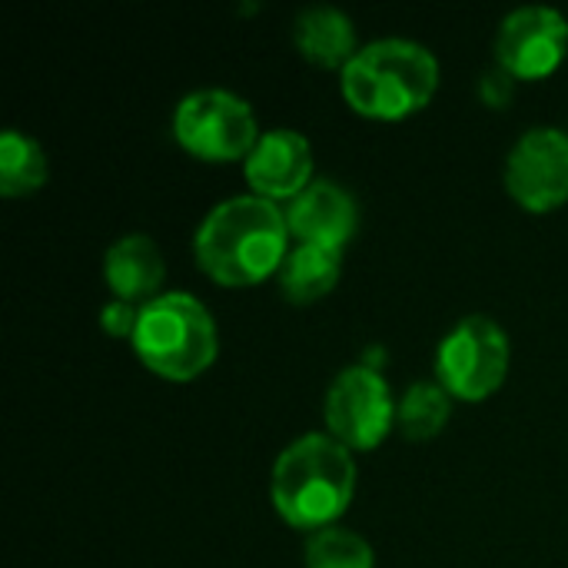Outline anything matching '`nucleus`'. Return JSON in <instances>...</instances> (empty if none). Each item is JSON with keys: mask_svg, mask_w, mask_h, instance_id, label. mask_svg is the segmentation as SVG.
<instances>
[{"mask_svg": "<svg viewBox=\"0 0 568 568\" xmlns=\"http://www.w3.org/2000/svg\"><path fill=\"white\" fill-rule=\"evenodd\" d=\"M290 253V223L286 210L263 196H230L216 203L196 236L193 256L196 266L220 286H256L266 276L280 273Z\"/></svg>", "mask_w": 568, "mask_h": 568, "instance_id": "f257e3e1", "label": "nucleus"}, {"mask_svg": "<svg viewBox=\"0 0 568 568\" xmlns=\"http://www.w3.org/2000/svg\"><path fill=\"white\" fill-rule=\"evenodd\" d=\"M356 496V459L329 433H306L293 439L270 476V499L280 519L300 532L336 526Z\"/></svg>", "mask_w": 568, "mask_h": 568, "instance_id": "f03ea898", "label": "nucleus"}, {"mask_svg": "<svg viewBox=\"0 0 568 568\" xmlns=\"http://www.w3.org/2000/svg\"><path fill=\"white\" fill-rule=\"evenodd\" d=\"M439 87V60L406 37H383L339 70L343 100L369 120H406L429 106Z\"/></svg>", "mask_w": 568, "mask_h": 568, "instance_id": "7ed1b4c3", "label": "nucleus"}, {"mask_svg": "<svg viewBox=\"0 0 568 568\" xmlns=\"http://www.w3.org/2000/svg\"><path fill=\"white\" fill-rule=\"evenodd\" d=\"M133 353L153 376L170 383H193L216 363V320L196 296L163 293L140 306Z\"/></svg>", "mask_w": 568, "mask_h": 568, "instance_id": "20e7f679", "label": "nucleus"}, {"mask_svg": "<svg viewBox=\"0 0 568 568\" xmlns=\"http://www.w3.org/2000/svg\"><path fill=\"white\" fill-rule=\"evenodd\" d=\"M509 333L493 316L459 320L436 349V383L459 403H483L509 376Z\"/></svg>", "mask_w": 568, "mask_h": 568, "instance_id": "39448f33", "label": "nucleus"}, {"mask_svg": "<svg viewBox=\"0 0 568 568\" xmlns=\"http://www.w3.org/2000/svg\"><path fill=\"white\" fill-rule=\"evenodd\" d=\"M173 136L196 160L233 163V160H246L263 133L256 126L253 106L243 97L220 87H206L186 93L176 103Z\"/></svg>", "mask_w": 568, "mask_h": 568, "instance_id": "423d86ee", "label": "nucleus"}, {"mask_svg": "<svg viewBox=\"0 0 568 568\" xmlns=\"http://www.w3.org/2000/svg\"><path fill=\"white\" fill-rule=\"evenodd\" d=\"M399 403L376 366H346L326 389V433L353 453H373L396 429Z\"/></svg>", "mask_w": 568, "mask_h": 568, "instance_id": "0eeeda50", "label": "nucleus"}, {"mask_svg": "<svg viewBox=\"0 0 568 568\" xmlns=\"http://www.w3.org/2000/svg\"><path fill=\"white\" fill-rule=\"evenodd\" d=\"M506 190L529 213L568 203V133L559 126L526 130L506 156Z\"/></svg>", "mask_w": 568, "mask_h": 568, "instance_id": "6e6552de", "label": "nucleus"}, {"mask_svg": "<svg viewBox=\"0 0 568 568\" xmlns=\"http://www.w3.org/2000/svg\"><path fill=\"white\" fill-rule=\"evenodd\" d=\"M568 53V20L552 7H516L496 33V63L513 80H542Z\"/></svg>", "mask_w": 568, "mask_h": 568, "instance_id": "1a4fd4ad", "label": "nucleus"}, {"mask_svg": "<svg viewBox=\"0 0 568 568\" xmlns=\"http://www.w3.org/2000/svg\"><path fill=\"white\" fill-rule=\"evenodd\" d=\"M243 176L253 196L270 203L296 200L316 176H313V146L300 130L276 126L266 130L250 156L243 160Z\"/></svg>", "mask_w": 568, "mask_h": 568, "instance_id": "9d476101", "label": "nucleus"}, {"mask_svg": "<svg viewBox=\"0 0 568 568\" xmlns=\"http://www.w3.org/2000/svg\"><path fill=\"white\" fill-rule=\"evenodd\" d=\"M290 236L300 243L326 246V250H346V243L356 236L359 226V206L353 193H346L333 180H313L296 200L286 206Z\"/></svg>", "mask_w": 568, "mask_h": 568, "instance_id": "9b49d317", "label": "nucleus"}, {"mask_svg": "<svg viewBox=\"0 0 568 568\" xmlns=\"http://www.w3.org/2000/svg\"><path fill=\"white\" fill-rule=\"evenodd\" d=\"M166 263L153 236L146 233H126L113 240L103 253V280L113 293V300H126L136 306L153 303L163 286Z\"/></svg>", "mask_w": 568, "mask_h": 568, "instance_id": "f8f14e48", "label": "nucleus"}, {"mask_svg": "<svg viewBox=\"0 0 568 568\" xmlns=\"http://www.w3.org/2000/svg\"><path fill=\"white\" fill-rule=\"evenodd\" d=\"M293 43L303 53V60L323 70H343L359 53L353 20L343 10L326 7V3H313L296 13Z\"/></svg>", "mask_w": 568, "mask_h": 568, "instance_id": "ddd939ff", "label": "nucleus"}, {"mask_svg": "<svg viewBox=\"0 0 568 568\" xmlns=\"http://www.w3.org/2000/svg\"><path fill=\"white\" fill-rule=\"evenodd\" d=\"M339 263H343L339 250H326V246H313V243L290 246L286 260L276 273L283 296L296 306L323 300L339 283V270H343Z\"/></svg>", "mask_w": 568, "mask_h": 568, "instance_id": "4468645a", "label": "nucleus"}, {"mask_svg": "<svg viewBox=\"0 0 568 568\" xmlns=\"http://www.w3.org/2000/svg\"><path fill=\"white\" fill-rule=\"evenodd\" d=\"M47 176H50V166H47L43 146L20 130H3V136H0V193L7 200L30 196L47 183Z\"/></svg>", "mask_w": 568, "mask_h": 568, "instance_id": "2eb2a0df", "label": "nucleus"}, {"mask_svg": "<svg viewBox=\"0 0 568 568\" xmlns=\"http://www.w3.org/2000/svg\"><path fill=\"white\" fill-rule=\"evenodd\" d=\"M453 413V396L439 386V383H413L403 399H399V413H396V426L406 439L413 443H426L436 439Z\"/></svg>", "mask_w": 568, "mask_h": 568, "instance_id": "dca6fc26", "label": "nucleus"}, {"mask_svg": "<svg viewBox=\"0 0 568 568\" xmlns=\"http://www.w3.org/2000/svg\"><path fill=\"white\" fill-rule=\"evenodd\" d=\"M306 568H376L373 546L343 526L320 529L306 539Z\"/></svg>", "mask_w": 568, "mask_h": 568, "instance_id": "f3484780", "label": "nucleus"}, {"mask_svg": "<svg viewBox=\"0 0 568 568\" xmlns=\"http://www.w3.org/2000/svg\"><path fill=\"white\" fill-rule=\"evenodd\" d=\"M136 323H140V306H136V303L110 300V303L100 310V329H103L106 336H113V339H133Z\"/></svg>", "mask_w": 568, "mask_h": 568, "instance_id": "a211bd4d", "label": "nucleus"}, {"mask_svg": "<svg viewBox=\"0 0 568 568\" xmlns=\"http://www.w3.org/2000/svg\"><path fill=\"white\" fill-rule=\"evenodd\" d=\"M479 97H483L489 106H506L509 97H513V77H509L503 67L489 70V73L479 80Z\"/></svg>", "mask_w": 568, "mask_h": 568, "instance_id": "6ab92c4d", "label": "nucleus"}]
</instances>
